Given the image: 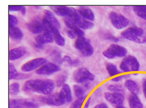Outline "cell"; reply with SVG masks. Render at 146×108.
<instances>
[{
  "instance_id": "obj_40",
  "label": "cell",
  "mask_w": 146,
  "mask_h": 108,
  "mask_svg": "<svg viewBox=\"0 0 146 108\" xmlns=\"http://www.w3.org/2000/svg\"><path fill=\"white\" fill-rule=\"evenodd\" d=\"M94 108H109V107L106 103L102 102V103H100L97 105H96Z\"/></svg>"
},
{
  "instance_id": "obj_26",
  "label": "cell",
  "mask_w": 146,
  "mask_h": 108,
  "mask_svg": "<svg viewBox=\"0 0 146 108\" xmlns=\"http://www.w3.org/2000/svg\"><path fill=\"white\" fill-rule=\"evenodd\" d=\"M106 69L110 77H115V76L119 75L121 73V72L119 70L115 64L111 63H106Z\"/></svg>"
},
{
  "instance_id": "obj_24",
  "label": "cell",
  "mask_w": 146,
  "mask_h": 108,
  "mask_svg": "<svg viewBox=\"0 0 146 108\" xmlns=\"http://www.w3.org/2000/svg\"><path fill=\"white\" fill-rule=\"evenodd\" d=\"M44 18L46 19L48 21L51 23L52 24L55 26L56 27H57L58 29H60L61 28V25L60 23L58 21V20L56 19V17H55V15L53 14V12L50 10H46L44 11Z\"/></svg>"
},
{
  "instance_id": "obj_23",
  "label": "cell",
  "mask_w": 146,
  "mask_h": 108,
  "mask_svg": "<svg viewBox=\"0 0 146 108\" xmlns=\"http://www.w3.org/2000/svg\"><path fill=\"white\" fill-rule=\"evenodd\" d=\"M124 87L131 94H138L140 92V87L139 84L136 81L133 80V79H127L124 82Z\"/></svg>"
},
{
  "instance_id": "obj_27",
  "label": "cell",
  "mask_w": 146,
  "mask_h": 108,
  "mask_svg": "<svg viewBox=\"0 0 146 108\" xmlns=\"http://www.w3.org/2000/svg\"><path fill=\"white\" fill-rule=\"evenodd\" d=\"M20 75L17 70L16 68L14 66V64L10 62L9 64V79L10 81L13 79H18Z\"/></svg>"
},
{
  "instance_id": "obj_35",
  "label": "cell",
  "mask_w": 146,
  "mask_h": 108,
  "mask_svg": "<svg viewBox=\"0 0 146 108\" xmlns=\"http://www.w3.org/2000/svg\"><path fill=\"white\" fill-rule=\"evenodd\" d=\"M18 22L19 21H18L17 17L12 14L9 15V27L16 26V25L18 24Z\"/></svg>"
},
{
  "instance_id": "obj_44",
  "label": "cell",
  "mask_w": 146,
  "mask_h": 108,
  "mask_svg": "<svg viewBox=\"0 0 146 108\" xmlns=\"http://www.w3.org/2000/svg\"><path fill=\"white\" fill-rule=\"evenodd\" d=\"M146 43V35L144 36V38H143V43Z\"/></svg>"
},
{
  "instance_id": "obj_14",
  "label": "cell",
  "mask_w": 146,
  "mask_h": 108,
  "mask_svg": "<svg viewBox=\"0 0 146 108\" xmlns=\"http://www.w3.org/2000/svg\"><path fill=\"white\" fill-rule=\"evenodd\" d=\"M27 28L33 35H38L46 32L45 26L42 21L38 20H33L27 24Z\"/></svg>"
},
{
  "instance_id": "obj_8",
  "label": "cell",
  "mask_w": 146,
  "mask_h": 108,
  "mask_svg": "<svg viewBox=\"0 0 146 108\" xmlns=\"http://www.w3.org/2000/svg\"><path fill=\"white\" fill-rule=\"evenodd\" d=\"M43 24L45 26L46 31H48V32L51 33L53 35L54 41L55 42L57 45L60 46V47H63L66 44V39L65 38L61 35L59 29L55 26H54L49 22L48 20L45 18L43 17L42 19Z\"/></svg>"
},
{
  "instance_id": "obj_5",
  "label": "cell",
  "mask_w": 146,
  "mask_h": 108,
  "mask_svg": "<svg viewBox=\"0 0 146 108\" xmlns=\"http://www.w3.org/2000/svg\"><path fill=\"white\" fill-rule=\"evenodd\" d=\"M127 53V49L123 46L116 43H112L106 50L103 51V55L105 58L112 60L115 58L126 57Z\"/></svg>"
},
{
  "instance_id": "obj_2",
  "label": "cell",
  "mask_w": 146,
  "mask_h": 108,
  "mask_svg": "<svg viewBox=\"0 0 146 108\" xmlns=\"http://www.w3.org/2000/svg\"><path fill=\"white\" fill-rule=\"evenodd\" d=\"M122 38L135 43H143L144 32L141 28L132 26L127 28L121 33Z\"/></svg>"
},
{
  "instance_id": "obj_42",
  "label": "cell",
  "mask_w": 146,
  "mask_h": 108,
  "mask_svg": "<svg viewBox=\"0 0 146 108\" xmlns=\"http://www.w3.org/2000/svg\"><path fill=\"white\" fill-rule=\"evenodd\" d=\"M20 12L21 13V14L23 15H25L26 13H27V9H26V7L25 6H23V5H22V8L21 9Z\"/></svg>"
},
{
  "instance_id": "obj_11",
  "label": "cell",
  "mask_w": 146,
  "mask_h": 108,
  "mask_svg": "<svg viewBox=\"0 0 146 108\" xmlns=\"http://www.w3.org/2000/svg\"><path fill=\"white\" fill-rule=\"evenodd\" d=\"M40 101L42 103L48 106H62L66 104L65 102L60 96L59 93L52 94L51 95L47 96H44L40 98Z\"/></svg>"
},
{
  "instance_id": "obj_10",
  "label": "cell",
  "mask_w": 146,
  "mask_h": 108,
  "mask_svg": "<svg viewBox=\"0 0 146 108\" xmlns=\"http://www.w3.org/2000/svg\"><path fill=\"white\" fill-rule=\"evenodd\" d=\"M9 108H40L35 102L28 99H10Z\"/></svg>"
},
{
  "instance_id": "obj_3",
  "label": "cell",
  "mask_w": 146,
  "mask_h": 108,
  "mask_svg": "<svg viewBox=\"0 0 146 108\" xmlns=\"http://www.w3.org/2000/svg\"><path fill=\"white\" fill-rule=\"evenodd\" d=\"M120 69L122 72H137L140 68V64L136 57L128 55L123 58L120 63Z\"/></svg>"
},
{
  "instance_id": "obj_18",
  "label": "cell",
  "mask_w": 146,
  "mask_h": 108,
  "mask_svg": "<svg viewBox=\"0 0 146 108\" xmlns=\"http://www.w3.org/2000/svg\"><path fill=\"white\" fill-rule=\"evenodd\" d=\"M35 40L37 43H40L41 45H44L47 43L53 42L54 38L50 32H48V31H46L45 32L42 33V34L36 35L35 38Z\"/></svg>"
},
{
  "instance_id": "obj_30",
  "label": "cell",
  "mask_w": 146,
  "mask_h": 108,
  "mask_svg": "<svg viewBox=\"0 0 146 108\" xmlns=\"http://www.w3.org/2000/svg\"><path fill=\"white\" fill-rule=\"evenodd\" d=\"M20 92V84L15 82L10 84L9 87V94L11 96H15L18 95Z\"/></svg>"
},
{
  "instance_id": "obj_15",
  "label": "cell",
  "mask_w": 146,
  "mask_h": 108,
  "mask_svg": "<svg viewBox=\"0 0 146 108\" xmlns=\"http://www.w3.org/2000/svg\"><path fill=\"white\" fill-rule=\"evenodd\" d=\"M51 9L56 15L60 17H69L72 14L73 8L65 5H53L50 6Z\"/></svg>"
},
{
  "instance_id": "obj_13",
  "label": "cell",
  "mask_w": 146,
  "mask_h": 108,
  "mask_svg": "<svg viewBox=\"0 0 146 108\" xmlns=\"http://www.w3.org/2000/svg\"><path fill=\"white\" fill-rule=\"evenodd\" d=\"M105 98L110 104L115 107L123 106L125 101V97L122 93L106 92L105 93Z\"/></svg>"
},
{
  "instance_id": "obj_20",
  "label": "cell",
  "mask_w": 146,
  "mask_h": 108,
  "mask_svg": "<svg viewBox=\"0 0 146 108\" xmlns=\"http://www.w3.org/2000/svg\"><path fill=\"white\" fill-rule=\"evenodd\" d=\"M64 22L66 26L69 28V30H73L76 33L78 37H84L85 32L83 30L81 29L80 27H78L77 25L75 24V23L72 21L71 19H70L68 17H66L64 19Z\"/></svg>"
},
{
  "instance_id": "obj_36",
  "label": "cell",
  "mask_w": 146,
  "mask_h": 108,
  "mask_svg": "<svg viewBox=\"0 0 146 108\" xmlns=\"http://www.w3.org/2000/svg\"><path fill=\"white\" fill-rule=\"evenodd\" d=\"M129 77V74H126V75H120L118 76H115L111 79V81L115 82V83H118L123 80V79H127Z\"/></svg>"
},
{
  "instance_id": "obj_25",
  "label": "cell",
  "mask_w": 146,
  "mask_h": 108,
  "mask_svg": "<svg viewBox=\"0 0 146 108\" xmlns=\"http://www.w3.org/2000/svg\"><path fill=\"white\" fill-rule=\"evenodd\" d=\"M135 14L140 19L146 20V6L145 5H135L133 7Z\"/></svg>"
},
{
  "instance_id": "obj_32",
  "label": "cell",
  "mask_w": 146,
  "mask_h": 108,
  "mask_svg": "<svg viewBox=\"0 0 146 108\" xmlns=\"http://www.w3.org/2000/svg\"><path fill=\"white\" fill-rule=\"evenodd\" d=\"M107 88L110 91V92H112V93H122L123 94V92H124L123 86L121 85V84H110Z\"/></svg>"
},
{
  "instance_id": "obj_38",
  "label": "cell",
  "mask_w": 146,
  "mask_h": 108,
  "mask_svg": "<svg viewBox=\"0 0 146 108\" xmlns=\"http://www.w3.org/2000/svg\"><path fill=\"white\" fill-rule=\"evenodd\" d=\"M66 33H67V35L68 36V37L71 38V39H75V38L78 37L76 33L73 30H67Z\"/></svg>"
},
{
  "instance_id": "obj_22",
  "label": "cell",
  "mask_w": 146,
  "mask_h": 108,
  "mask_svg": "<svg viewBox=\"0 0 146 108\" xmlns=\"http://www.w3.org/2000/svg\"><path fill=\"white\" fill-rule=\"evenodd\" d=\"M128 104L130 108H144V105L137 94H131L129 95Z\"/></svg>"
},
{
  "instance_id": "obj_9",
  "label": "cell",
  "mask_w": 146,
  "mask_h": 108,
  "mask_svg": "<svg viewBox=\"0 0 146 108\" xmlns=\"http://www.w3.org/2000/svg\"><path fill=\"white\" fill-rule=\"evenodd\" d=\"M48 63L47 60L44 58H37L27 61L23 64L21 67L23 72H30L38 70L42 66Z\"/></svg>"
},
{
  "instance_id": "obj_12",
  "label": "cell",
  "mask_w": 146,
  "mask_h": 108,
  "mask_svg": "<svg viewBox=\"0 0 146 108\" xmlns=\"http://www.w3.org/2000/svg\"><path fill=\"white\" fill-rule=\"evenodd\" d=\"M60 70V67L56 64L48 62L35 71V73L39 76H51Z\"/></svg>"
},
{
  "instance_id": "obj_43",
  "label": "cell",
  "mask_w": 146,
  "mask_h": 108,
  "mask_svg": "<svg viewBox=\"0 0 146 108\" xmlns=\"http://www.w3.org/2000/svg\"><path fill=\"white\" fill-rule=\"evenodd\" d=\"M34 46L35 48L37 49H42L44 48L43 45H41V44H40V43H36L34 45Z\"/></svg>"
},
{
  "instance_id": "obj_28",
  "label": "cell",
  "mask_w": 146,
  "mask_h": 108,
  "mask_svg": "<svg viewBox=\"0 0 146 108\" xmlns=\"http://www.w3.org/2000/svg\"><path fill=\"white\" fill-rule=\"evenodd\" d=\"M77 26L78 27H80L82 30H90L94 27V23L91 21H89V20H86L85 19H83V17H82V19H80L79 22H78Z\"/></svg>"
},
{
  "instance_id": "obj_1",
  "label": "cell",
  "mask_w": 146,
  "mask_h": 108,
  "mask_svg": "<svg viewBox=\"0 0 146 108\" xmlns=\"http://www.w3.org/2000/svg\"><path fill=\"white\" fill-rule=\"evenodd\" d=\"M55 87V82L50 79H30L23 84V90L28 93L32 92L47 96L53 94Z\"/></svg>"
},
{
  "instance_id": "obj_19",
  "label": "cell",
  "mask_w": 146,
  "mask_h": 108,
  "mask_svg": "<svg viewBox=\"0 0 146 108\" xmlns=\"http://www.w3.org/2000/svg\"><path fill=\"white\" fill-rule=\"evenodd\" d=\"M62 99L66 102V103H69L72 101V94L71 88L69 84H65L62 87L60 92H59Z\"/></svg>"
},
{
  "instance_id": "obj_37",
  "label": "cell",
  "mask_w": 146,
  "mask_h": 108,
  "mask_svg": "<svg viewBox=\"0 0 146 108\" xmlns=\"http://www.w3.org/2000/svg\"><path fill=\"white\" fill-rule=\"evenodd\" d=\"M22 8V5H9V12H20Z\"/></svg>"
},
{
  "instance_id": "obj_17",
  "label": "cell",
  "mask_w": 146,
  "mask_h": 108,
  "mask_svg": "<svg viewBox=\"0 0 146 108\" xmlns=\"http://www.w3.org/2000/svg\"><path fill=\"white\" fill-rule=\"evenodd\" d=\"M78 14L83 19L92 22L95 19V14L92 10L89 7L86 6H81L78 7L77 10Z\"/></svg>"
},
{
  "instance_id": "obj_16",
  "label": "cell",
  "mask_w": 146,
  "mask_h": 108,
  "mask_svg": "<svg viewBox=\"0 0 146 108\" xmlns=\"http://www.w3.org/2000/svg\"><path fill=\"white\" fill-rule=\"evenodd\" d=\"M26 53L27 49L24 47H17L12 49L9 52V59L10 61H15L23 58Z\"/></svg>"
},
{
  "instance_id": "obj_39",
  "label": "cell",
  "mask_w": 146,
  "mask_h": 108,
  "mask_svg": "<svg viewBox=\"0 0 146 108\" xmlns=\"http://www.w3.org/2000/svg\"><path fill=\"white\" fill-rule=\"evenodd\" d=\"M142 91L146 99V78H144L142 80Z\"/></svg>"
},
{
  "instance_id": "obj_41",
  "label": "cell",
  "mask_w": 146,
  "mask_h": 108,
  "mask_svg": "<svg viewBox=\"0 0 146 108\" xmlns=\"http://www.w3.org/2000/svg\"><path fill=\"white\" fill-rule=\"evenodd\" d=\"M91 102V97H88V98L87 99V101H85L84 106H83V108H89L90 104Z\"/></svg>"
},
{
  "instance_id": "obj_4",
  "label": "cell",
  "mask_w": 146,
  "mask_h": 108,
  "mask_svg": "<svg viewBox=\"0 0 146 108\" xmlns=\"http://www.w3.org/2000/svg\"><path fill=\"white\" fill-rule=\"evenodd\" d=\"M74 47L85 57H90L94 53V49L87 38L78 37L74 42Z\"/></svg>"
},
{
  "instance_id": "obj_7",
  "label": "cell",
  "mask_w": 146,
  "mask_h": 108,
  "mask_svg": "<svg viewBox=\"0 0 146 108\" xmlns=\"http://www.w3.org/2000/svg\"><path fill=\"white\" fill-rule=\"evenodd\" d=\"M72 78L76 83L82 84L88 81H93L95 79V76L87 68L81 67L74 72Z\"/></svg>"
},
{
  "instance_id": "obj_34",
  "label": "cell",
  "mask_w": 146,
  "mask_h": 108,
  "mask_svg": "<svg viewBox=\"0 0 146 108\" xmlns=\"http://www.w3.org/2000/svg\"><path fill=\"white\" fill-rule=\"evenodd\" d=\"M62 61H64V62H66L69 64L70 65L72 66H76L78 65L80 63V61L78 60H72V59L69 56H64V58H62Z\"/></svg>"
},
{
  "instance_id": "obj_33",
  "label": "cell",
  "mask_w": 146,
  "mask_h": 108,
  "mask_svg": "<svg viewBox=\"0 0 146 108\" xmlns=\"http://www.w3.org/2000/svg\"><path fill=\"white\" fill-rule=\"evenodd\" d=\"M86 99H87V95L82 98L77 99L71 104L69 108H82Z\"/></svg>"
},
{
  "instance_id": "obj_45",
  "label": "cell",
  "mask_w": 146,
  "mask_h": 108,
  "mask_svg": "<svg viewBox=\"0 0 146 108\" xmlns=\"http://www.w3.org/2000/svg\"><path fill=\"white\" fill-rule=\"evenodd\" d=\"M116 108H127L126 107H125L124 106H118V107H116Z\"/></svg>"
},
{
  "instance_id": "obj_21",
  "label": "cell",
  "mask_w": 146,
  "mask_h": 108,
  "mask_svg": "<svg viewBox=\"0 0 146 108\" xmlns=\"http://www.w3.org/2000/svg\"><path fill=\"white\" fill-rule=\"evenodd\" d=\"M9 35L12 40L15 41L21 40L24 37L22 30L17 26L9 27Z\"/></svg>"
},
{
  "instance_id": "obj_6",
  "label": "cell",
  "mask_w": 146,
  "mask_h": 108,
  "mask_svg": "<svg viewBox=\"0 0 146 108\" xmlns=\"http://www.w3.org/2000/svg\"><path fill=\"white\" fill-rule=\"evenodd\" d=\"M109 19L112 26L117 30H121L127 28L130 24L128 18L121 14L111 12L109 14Z\"/></svg>"
},
{
  "instance_id": "obj_29",
  "label": "cell",
  "mask_w": 146,
  "mask_h": 108,
  "mask_svg": "<svg viewBox=\"0 0 146 108\" xmlns=\"http://www.w3.org/2000/svg\"><path fill=\"white\" fill-rule=\"evenodd\" d=\"M73 91H74V94L75 97L77 99L82 98L86 96L85 95V90L78 84H74L73 86Z\"/></svg>"
},
{
  "instance_id": "obj_31",
  "label": "cell",
  "mask_w": 146,
  "mask_h": 108,
  "mask_svg": "<svg viewBox=\"0 0 146 108\" xmlns=\"http://www.w3.org/2000/svg\"><path fill=\"white\" fill-rule=\"evenodd\" d=\"M67 80V76L66 74H60L55 79V84L57 87L62 88L65 84H66V81Z\"/></svg>"
}]
</instances>
